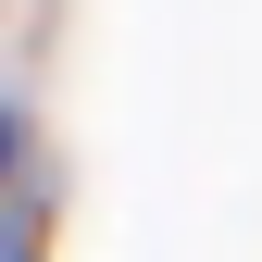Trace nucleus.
Masks as SVG:
<instances>
[{
    "instance_id": "nucleus-1",
    "label": "nucleus",
    "mask_w": 262,
    "mask_h": 262,
    "mask_svg": "<svg viewBox=\"0 0 262 262\" xmlns=\"http://www.w3.org/2000/svg\"><path fill=\"white\" fill-rule=\"evenodd\" d=\"M0 175H13V125H0Z\"/></svg>"
}]
</instances>
